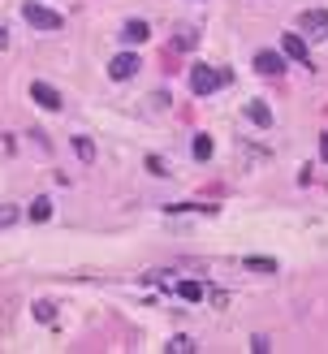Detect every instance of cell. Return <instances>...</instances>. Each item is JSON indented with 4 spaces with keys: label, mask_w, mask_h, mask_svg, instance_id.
I'll use <instances>...</instances> for the list:
<instances>
[{
    "label": "cell",
    "mask_w": 328,
    "mask_h": 354,
    "mask_svg": "<svg viewBox=\"0 0 328 354\" xmlns=\"http://www.w3.org/2000/svg\"><path fill=\"white\" fill-rule=\"evenodd\" d=\"M229 78H234V74H229V70L194 65V70H190V91H194V95H212V91H221V87L229 83Z\"/></svg>",
    "instance_id": "6da1fadb"
},
{
    "label": "cell",
    "mask_w": 328,
    "mask_h": 354,
    "mask_svg": "<svg viewBox=\"0 0 328 354\" xmlns=\"http://www.w3.org/2000/svg\"><path fill=\"white\" fill-rule=\"evenodd\" d=\"M298 35H303L307 43L328 39V9H303V13H298Z\"/></svg>",
    "instance_id": "7a4b0ae2"
},
{
    "label": "cell",
    "mask_w": 328,
    "mask_h": 354,
    "mask_svg": "<svg viewBox=\"0 0 328 354\" xmlns=\"http://www.w3.org/2000/svg\"><path fill=\"white\" fill-rule=\"evenodd\" d=\"M22 18H26L30 26H35V30H61V22H65L57 9L39 5V0H26V5H22Z\"/></svg>",
    "instance_id": "3957f363"
},
{
    "label": "cell",
    "mask_w": 328,
    "mask_h": 354,
    "mask_svg": "<svg viewBox=\"0 0 328 354\" xmlns=\"http://www.w3.org/2000/svg\"><path fill=\"white\" fill-rule=\"evenodd\" d=\"M139 70H143V61L134 52H117V56L108 61V78H112V83H130Z\"/></svg>",
    "instance_id": "277c9868"
},
{
    "label": "cell",
    "mask_w": 328,
    "mask_h": 354,
    "mask_svg": "<svg viewBox=\"0 0 328 354\" xmlns=\"http://www.w3.org/2000/svg\"><path fill=\"white\" fill-rule=\"evenodd\" d=\"M255 70L264 74V78H281L285 74V52H268V48H264V52H255Z\"/></svg>",
    "instance_id": "5b68a950"
},
{
    "label": "cell",
    "mask_w": 328,
    "mask_h": 354,
    "mask_svg": "<svg viewBox=\"0 0 328 354\" xmlns=\"http://www.w3.org/2000/svg\"><path fill=\"white\" fill-rule=\"evenodd\" d=\"M281 52L289 61H303V65H311V52H307V39L298 35V30H289V35H281Z\"/></svg>",
    "instance_id": "8992f818"
},
{
    "label": "cell",
    "mask_w": 328,
    "mask_h": 354,
    "mask_svg": "<svg viewBox=\"0 0 328 354\" xmlns=\"http://www.w3.org/2000/svg\"><path fill=\"white\" fill-rule=\"evenodd\" d=\"M30 100L39 108H48V112H61V91L48 87V83H30Z\"/></svg>",
    "instance_id": "52a82bcc"
},
{
    "label": "cell",
    "mask_w": 328,
    "mask_h": 354,
    "mask_svg": "<svg viewBox=\"0 0 328 354\" xmlns=\"http://www.w3.org/2000/svg\"><path fill=\"white\" fill-rule=\"evenodd\" d=\"M246 117H251L255 125H272V108L264 100H251V104H246Z\"/></svg>",
    "instance_id": "ba28073f"
},
{
    "label": "cell",
    "mask_w": 328,
    "mask_h": 354,
    "mask_svg": "<svg viewBox=\"0 0 328 354\" xmlns=\"http://www.w3.org/2000/svg\"><path fill=\"white\" fill-rule=\"evenodd\" d=\"M194 43H199V30H194V26H182V30L173 35V48H177V52H190Z\"/></svg>",
    "instance_id": "9c48e42d"
},
{
    "label": "cell",
    "mask_w": 328,
    "mask_h": 354,
    "mask_svg": "<svg viewBox=\"0 0 328 354\" xmlns=\"http://www.w3.org/2000/svg\"><path fill=\"white\" fill-rule=\"evenodd\" d=\"M177 294H182L186 302H199V298L207 294V285H203V281H177Z\"/></svg>",
    "instance_id": "30bf717a"
},
{
    "label": "cell",
    "mask_w": 328,
    "mask_h": 354,
    "mask_svg": "<svg viewBox=\"0 0 328 354\" xmlns=\"http://www.w3.org/2000/svg\"><path fill=\"white\" fill-rule=\"evenodd\" d=\"M121 35H125V43H143L147 35H152V26H147V22H125V30H121Z\"/></svg>",
    "instance_id": "8fae6325"
},
{
    "label": "cell",
    "mask_w": 328,
    "mask_h": 354,
    "mask_svg": "<svg viewBox=\"0 0 328 354\" xmlns=\"http://www.w3.org/2000/svg\"><path fill=\"white\" fill-rule=\"evenodd\" d=\"M242 264L251 268V272H268V277H272V272H276V260H268V255H246Z\"/></svg>",
    "instance_id": "7c38bea8"
},
{
    "label": "cell",
    "mask_w": 328,
    "mask_h": 354,
    "mask_svg": "<svg viewBox=\"0 0 328 354\" xmlns=\"http://www.w3.org/2000/svg\"><path fill=\"white\" fill-rule=\"evenodd\" d=\"M74 152H78V160H82V165H95V143L91 138H74Z\"/></svg>",
    "instance_id": "4fadbf2b"
},
{
    "label": "cell",
    "mask_w": 328,
    "mask_h": 354,
    "mask_svg": "<svg viewBox=\"0 0 328 354\" xmlns=\"http://www.w3.org/2000/svg\"><path fill=\"white\" fill-rule=\"evenodd\" d=\"M35 320H39V324H57V302L39 298V302H35Z\"/></svg>",
    "instance_id": "5bb4252c"
},
{
    "label": "cell",
    "mask_w": 328,
    "mask_h": 354,
    "mask_svg": "<svg viewBox=\"0 0 328 354\" xmlns=\"http://www.w3.org/2000/svg\"><path fill=\"white\" fill-rule=\"evenodd\" d=\"M190 152H194V160H212V134H194Z\"/></svg>",
    "instance_id": "9a60e30c"
},
{
    "label": "cell",
    "mask_w": 328,
    "mask_h": 354,
    "mask_svg": "<svg viewBox=\"0 0 328 354\" xmlns=\"http://www.w3.org/2000/svg\"><path fill=\"white\" fill-rule=\"evenodd\" d=\"M30 220H35V225L52 220V203H48V199H35V203H30Z\"/></svg>",
    "instance_id": "2e32d148"
},
{
    "label": "cell",
    "mask_w": 328,
    "mask_h": 354,
    "mask_svg": "<svg viewBox=\"0 0 328 354\" xmlns=\"http://www.w3.org/2000/svg\"><path fill=\"white\" fill-rule=\"evenodd\" d=\"M169 350H199V342H194V337H173Z\"/></svg>",
    "instance_id": "e0dca14e"
},
{
    "label": "cell",
    "mask_w": 328,
    "mask_h": 354,
    "mask_svg": "<svg viewBox=\"0 0 328 354\" xmlns=\"http://www.w3.org/2000/svg\"><path fill=\"white\" fill-rule=\"evenodd\" d=\"M147 173H156V177H160V173H169V165H164L160 156H147Z\"/></svg>",
    "instance_id": "ac0fdd59"
},
{
    "label": "cell",
    "mask_w": 328,
    "mask_h": 354,
    "mask_svg": "<svg viewBox=\"0 0 328 354\" xmlns=\"http://www.w3.org/2000/svg\"><path fill=\"white\" fill-rule=\"evenodd\" d=\"M251 350H259V354H264V350H272V342H268L264 333H255V337H251Z\"/></svg>",
    "instance_id": "d6986e66"
},
{
    "label": "cell",
    "mask_w": 328,
    "mask_h": 354,
    "mask_svg": "<svg viewBox=\"0 0 328 354\" xmlns=\"http://www.w3.org/2000/svg\"><path fill=\"white\" fill-rule=\"evenodd\" d=\"M18 220V207H0V229H5V225H13Z\"/></svg>",
    "instance_id": "ffe728a7"
},
{
    "label": "cell",
    "mask_w": 328,
    "mask_h": 354,
    "mask_svg": "<svg viewBox=\"0 0 328 354\" xmlns=\"http://www.w3.org/2000/svg\"><path fill=\"white\" fill-rule=\"evenodd\" d=\"M320 160L328 165V134H320Z\"/></svg>",
    "instance_id": "44dd1931"
},
{
    "label": "cell",
    "mask_w": 328,
    "mask_h": 354,
    "mask_svg": "<svg viewBox=\"0 0 328 354\" xmlns=\"http://www.w3.org/2000/svg\"><path fill=\"white\" fill-rule=\"evenodd\" d=\"M0 48H9V30H5V22H0Z\"/></svg>",
    "instance_id": "7402d4cb"
}]
</instances>
